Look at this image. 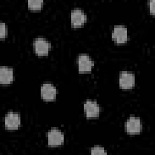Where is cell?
Instances as JSON below:
<instances>
[{
  "instance_id": "cell-1",
  "label": "cell",
  "mask_w": 155,
  "mask_h": 155,
  "mask_svg": "<svg viewBox=\"0 0 155 155\" xmlns=\"http://www.w3.org/2000/svg\"><path fill=\"white\" fill-rule=\"evenodd\" d=\"M33 47L38 55L44 56L48 54L51 48V44L45 39L39 38L33 42Z\"/></svg>"
},
{
  "instance_id": "cell-2",
  "label": "cell",
  "mask_w": 155,
  "mask_h": 155,
  "mask_svg": "<svg viewBox=\"0 0 155 155\" xmlns=\"http://www.w3.org/2000/svg\"><path fill=\"white\" fill-rule=\"evenodd\" d=\"M135 85V76L132 73L122 71L119 75V86L122 89H130Z\"/></svg>"
},
{
  "instance_id": "cell-3",
  "label": "cell",
  "mask_w": 155,
  "mask_h": 155,
  "mask_svg": "<svg viewBox=\"0 0 155 155\" xmlns=\"http://www.w3.org/2000/svg\"><path fill=\"white\" fill-rule=\"evenodd\" d=\"M48 144L50 147H56L63 144L64 134L58 129H51L47 133Z\"/></svg>"
},
{
  "instance_id": "cell-4",
  "label": "cell",
  "mask_w": 155,
  "mask_h": 155,
  "mask_svg": "<svg viewBox=\"0 0 155 155\" xmlns=\"http://www.w3.org/2000/svg\"><path fill=\"white\" fill-rule=\"evenodd\" d=\"M125 129L130 134L139 133L142 129V124L139 118L131 116L125 123Z\"/></svg>"
},
{
  "instance_id": "cell-5",
  "label": "cell",
  "mask_w": 155,
  "mask_h": 155,
  "mask_svg": "<svg viewBox=\"0 0 155 155\" xmlns=\"http://www.w3.org/2000/svg\"><path fill=\"white\" fill-rule=\"evenodd\" d=\"M127 28L124 25H117L112 32V39L117 44H123L128 39Z\"/></svg>"
},
{
  "instance_id": "cell-6",
  "label": "cell",
  "mask_w": 155,
  "mask_h": 155,
  "mask_svg": "<svg viewBox=\"0 0 155 155\" xmlns=\"http://www.w3.org/2000/svg\"><path fill=\"white\" fill-rule=\"evenodd\" d=\"M5 128L8 130H16L21 124L20 116L18 113L9 112L4 119Z\"/></svg>"
},
{
  "instance_id": "cell-7",
  "label": "cell",
  "mask_w": 155,
  "mask_h": 155,
  "mask_svg": "<svg viewBox=\"0 0 155 155\" xmlns=\"http://www.w3.org/2000/svg\"><path fill=\"white\" fill-rule=\"evenodd\" d=\"M86 21L87 16L82 10L76 8L71 12V22L74 27H80Z\"/></svg>"
},
{
  "instance_id": "cell-8",
  "label": "cell",
  "mask_w": 155,
  "mask_h": 155,
  "mask_svg": "<svg viewBox=\"0 0 155 155\" xmlns=\"http://www.w3.org/2000/svg\"><path fill=\"white\" fill-rule=\"evenodd\" d=\"M56 89L53 85L50 83H45L41 87V96L44 100H54L56 98Z\"/></svg>"
},
{
  "instance_id": "cell-9",
  "label": "cell",
  "mask_w": 155,
  "mask_h": 155,
  "mask_svg": "<svg viewBox=\"0 0 155 155\" xmlns=\"http://www.w3.org/2000/svg\"><path fill=\"white\" fill-rule=\"evenodd\" d=\"M84 109L85 115L88 118L96 117L99 115V106L94 101L87 100L84 104Z\"/></svg>"
},
{
  "instance_id": "cell-10",
  "label": "cell",
  "mask_w": 155,
  "mask_h": 155,
  "mask_svg": "<svg viewBox=\"0 0 155 155\" xmlns=\"http://www.w3.org/2000/svg\"><path fill=\"white\" fill-rule=\"evenodd\" d=\"M78 70L79 72H87L91 71L94 66V62L86 54L79 55L78 59Z\"/></svg>"
},
{
  "instance_id": "cell-11",
  "label": "cell",
  "mask_w": 155,
  "mask_h": 155,
  "mask_svg": "<svg viewBox=\"0 0 155 155\" xmlns=\"http://www.w3.org/2000/svg\"><path fill=\"white\" fill-rule=\"evenodd\" d=\"M13 81V69L8 67L0 68V83L1 84H9Z\"/></svg>"
},
{
  "instance_id": "cell-12",
  "label": "cell",
  "mask_w": 155,
  "mask_h": 155,
  "mask_svg": "<svg viewBox=\"0 0 155 155\" xmlns=\"http://www.w3.org/2000/svg\"><path fill=\"white\" fill-rule=\"evenodd\" d=\"M44 1L42 0H28V6L32 10H39L41 8Z\"/></svg>"
},
{
  "instance_id": "cell-13",
  "label": "cell",
  "mask_w": 155,
  "mask_h": 155,
  "mask_svg": "<svg viewBox=\"0 0 155 155\" xmlns=\"http://www.w3.org/2000/svg\"><path fill=\"white\" fill-rule=\"evenodd\" d=\"M91 153L93 154H107L105 149L100 147H94L91 148Z\"/></svg>"
},
{
  "instance_id": "cell-14",
  "label": "cell",
  "mask_w": 155,
  "mask_h": 155,
  "mask_svg": "<svg viewBox=\"0 0 155 155\" xmlns=\"http://www.w3.org/2000/svg\"><path fill=\"white\" fill-rule=\"evenodd\" d=\"M7 34V29L5 23H0V38L1 39L5 38Z\"/></svg>"
},
{
  "instance_id": "cell-15",
  "label": "cell",
  "mask_w": 155,
  "mask_h": 155,
  "mask_svg": "<svg viewBox=\"0 0 155 155\" xmlns=\"http://www.w3.org/2000/svg\"><path fill=\"white\" fill-rule=\"evenodd\" d=\"M149 2V7H150V12L154 15V1L152 0L148 2Z\"/></svg>"
}]
</instances>
